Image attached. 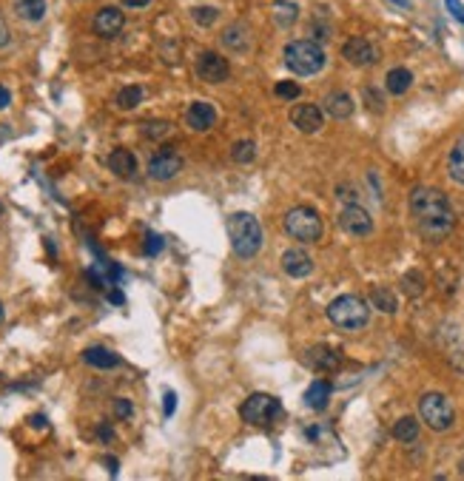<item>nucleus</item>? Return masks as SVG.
Instances as JSON below:
<instances>
[{
    "label": "nucleus",
    "instance_id": "f257e3e1",
    "mask_svg": "<svg viewBox=\"0 0 464 481\" xmlns=\"http://www.w3.org/2000/svg\"><path fill=\"white\" fill-rule=\"evenodd\" d=\"M410 214L416 219L419 233L427 243H441L450 236L455 216L450 208V199L444 197V191L430 188V185H419L410 191Z\"/></svg>",
    "mask_w": 464,
    "mask_h": 481
},
{
    "label": "nucleus",
    "instance_id": "f03ea898",
    "mask_svg": "<svg viewBox=\"0 0 464 481\" xmlns=\"http://www.w3.org/2000/svg\"><path fill=\"white\" fill-rule=\"evenodd\" d=\"M228 239L240 260H254L263 248V225L257 222V216L237 211L228 216Z\"/></svg>",
    "mask_w": 464,
    "mask_h": 481
},
{
    "label": "nucleus",
    "instance_id": "7ed1b4c3",
    "mask_svg": "<svg viewBox=\"0 0 464 481\" xmlns=\"http://www.w3.org/2000/svg\"><path fill=\"white\" fill-rule=\"evenodd\" d=\"M282 60L288 66V72L299 74V77H311V74H319L328 63L325 57V49L316 43V40H291L282 52Z\"/></svg>",
    "mask_w": 464,
    "mask_h": 481
},
{
    "label": "nucleus",
    "instance_id": "20e7f679",
    "mask_svg": "<svg viewBox=\"0 0 464 481\" xmlns=\"http://www.w3.org/2000/svg\"><path fill=\"white\" fill-rule=\"evenodd\" d=\"M328 319H331L339 331L356 333V331L368 328V322H370V305H368L362 297L342 294V297H336V299L328 305Z\"/></svg>",
    "mask_w": 464,
    "mask_h": 481
},
{
    "label": "nucleus",
    "instance_id": "39448f33",
    "mask_svg": "<svg viewBox=\"0 0 464 481\" xmlns=\"http://www.w3.org/2000/svg\"><path fill=\"white\" fill-rule=\"evenodd\" d=\"M285 231L291 239H297V243H319L322 233H325V225H322V216L308 208V205H297L285 214Z\"/></svg>",
    "mask_w": 464,
    "mask_h": 481
},
{
    "label": "nucleus",
    "instance_id": "423d86ee",
    "mask_svg": "<svg viewBox=\"0 0 464 481\" xmlns=\"http://www.w3.org/2000/svg\"><path fill=\"white\" fill-rule=\"evenodd\" d=\"M419 419L436 430V433H444L455 424V410H453V402L444 396V393H424L419 399Z\"/></svg>",
    "mask_w": 464,
    "mask_h": 481
},
{
    "label": "nucleus",
    "instance_id": "0eeeda50",
    "mask_svg": "<svg viewBox=\"0 0 464 481\" xmlns=\"http://www.w3.org/2000/svg\"><path fill=\"white\" fill-rule=\"evenodd\" d=\"M280 413H282L280 399H274V396H268V393H254V396H248V399L243 402V407H240L243 421H245V424H254V427H268V424H274V419H277Z\"/></svg>",
    "mask_w": 464,
    "mask_h": 481
},
{
    "label": "nucleus",
    "instance_id": "6e6552de",
    "mask_svg": "<svg viewBox=\"0 0 464 481\" xmlns=\"http://www.w3.org/2000/svg\"><path fill=\"white\" fill-rule=\"evenodd\" d=\"M194 72H197V77H199L202 83L216 86V83H225V80L231 77V63H228L219 52H202V55H197Z\"/></svg>",
    "mask_w": 464,
    "mask_h": 481
},
{
    "label": "nucleus",
    "instance_id": "1a4fd4ad",
    "mask_svg": "<svg viewBox=\"0 0 464 481\" xmlns=\"http://www.w3.org/2000/svg\"><path fill=\"white\" fill-rule=\"evenodd\" d=\"M179 171H182V157H179L177 151H171V148H160V151L148 160V168H145V174H148L154 182H168V179H174Z\"/></svg>",
    "mask_w": 464,
    "mask_h": 481
},
{
    "label": "nucleus",
    "instance_id": "9d476101",
    "mask_svg": "<svg viewBox=\"0 0 464 481\" xmlns=\"http://www.w3.org/2000/svg\"><path fill=\"white\" fill-rule=\"evenodd\" d=\"M339 228L350 236H368L373 233V216L359 202H350L339 211Z\"/></svg>",
    "mask_w": 464,
    "mask_h": 481
},
{
    "label": "nucleus",
    "instance_id": "9b49d317",
    "mask_svg": "<svg viewBox=\"0 0 464 481\" xmlns=\"http://www.w3.org/2000/svg\"><path fill=\"white\" fill-rule=\"evenodd\" d=\"M342 57L356 66V69H365V66H373L379 60V49L368 40V38H350L345 46H342Z\"/></svg>",
    "mask_w": 464,
    "mask_h": 481
},
{
    "label": "nucleus",
    "instance_id": "f8f14e48",
    "mask_svg": "<svg viewBox=\"0 0 464 481\" xmlns=\"http://www.w3.org/2000/svg\"><path fill=\"white\" fill-rule=\"evenodd\" d=\"M291 123L302 134H316L325 126V111L319 106H314V103H299L291 111Z\"/></svg>",
    "mask_w": 464,
    "mask_h": 481
},
{
    "label": "nucleus",
    "instance_id": "ddd939ff",
    "mask_svg": "<svg viewBox=\"0 0 464 481\" xmlns=\"http://www.w3.org/2000/svg\"><path fill=\"white\" fill-rule=\"evenodd\" d=\"M92 26H94V35L111 40V38H117V35L123 32L126 15H123L117 6H103V9L94 15V23H92Z\"/></svg>",
    "mask_w": 464,
    "mask_h": 481
},
{
    "label": "nucleus",
    "instance_id": "4468645a",
    "mask_svg": "<svg viewBox=\"0 0 464 481\" xmlns=\"http://www.w3.org/2000/svg\"><path fill=\"white\" fill-rule=\"evenodd\" d=\"M185 123H188L191 131L205 134V131H211L216 126V109L211 103H205V100H194L188 106V111H185Z\"/></svg>",
    "mask_w": 464,
    "mask_h": 481
},
{
    "label": "nucleus",
    "instance_id": "2eb2a0df",
    "mask_svg": "<svg viewBox=\"0 0 464 481\" xmlns=\"http://www.w3.org/2000/svg\"><path fill=\"white\" fill-rule=\"evenodd\" d=\"M302 362H305L311 370H336L339 362H342V353H339L336 348H331V345H314V348L305 350Z\"/></svg>",
    "mask_w": 464,
    "mask_h": 481
},
{
    "label": "nucleus",
    "instance_id": "dca6fc26",
    "mask_svg": "<svg viewBox=\"0 0 464 481\" xmlns=\"http://www.w3.org/2000/svg\"><path fill=\"white\" fill-rule=\"evenodd\" d=\"M282 271H285L288 277H294V280H305V277L314 274V260H311V254L302 251V248H288V251L282 254Z\"/></svg>",
    "mask_w": 464,
    "mask_h": 481
},
{
    "label": "nucleus",
    "instance_id": "f3484780",
    "mask_svg": "<svg viewBox=\"0 0 464 481\" xmlns=\"http://www.w3.org/2000/svg\"><path fill=\"white\" fill-rule=\"evenodd\" d=\"M353 109H356V103H353V97L348 92H331L322 100V111L328 117H333V120H348L353 114Z\"/></svg>",
    "mask_w": 464,
    "mask_h": 481
},
{
    "label": "nucleus",
    "instance_id": "a211bd4d",
    "mask_svg": "<svg viewBox=\"0 0 464 481\" xmlns=\"http://www.w3.org/2000/svg\"><path fill=\"white\" fill-rule=\"evenodd\" d=\"M222 43H225L231 52H248V49H251V29H248V23L237 21V23L225 26Z\"/></svg>",
    "mask_w": 464,
    "mask_h": 481
},
{
    "label": "nucleus",
    "instance_id": "6ab92c4d",
    "mask_svg": "<svg viewBox=\"0 0 464 481\" xmlns=\"http://www.w3.org/2000/svg\"><path fill=\"white\" fill-rule=\"evenodd\" d=\"M109 168H111L117 177L131 179V177L137 174V157H134L128 148H114V151L109 154Z\"/></svg>",
    "mask_w": 464,
    "mask_h": 481
},
{
    "label": "nucleus",
    "instance_id": "aec40b11",
    "mask_svg": "<svg viewBox=\"0 0 464 481\" xmlns=\"http://www.w3.org/2000/svg\"><path fill=\"white\" fill-rule=\"evenodd\" d=\"M83 362L92 365V367H97V370H111V367L120 365V356H117L114 350H109V348L94 345V348H86V350H83Z\"/></svg>",
    "mask_w": 464,
    "mask_h": 481
},
{
    "label": "nucleus",
    "instance_id": "412c9836",
    "mask_svg": "<svg viewBox=\"0 0 464 481\" xmlns=\"http://www.w3.org/2000/svg\"><path fill=\"white\" fill-rule=\"evenodd\" d=\"M15 15L23 23H40L46 18V0H15Z\"/></svg>",
    "mask_w": 464,
    "mask_h": 481
},
{
    "label": "nucleus",
    "instance_id": "4be33fe9",
    "mask_svg": "<svg viewBox=\"0 0 464 481\" xmlns=\"http://www.w3.org/2000/svg\"><path fill=\"white\" fill-rule=\"evenodd\" d=\"M410 86H413V74H410V69H390L387 72V77H385V89H387V94H393V97H402L404 92H410Z\"/></svg>",
    "mask_w": 464,
    "mask_h": 481
},
{
    "label": "nucleus",
    "instance_id": "5701e85b",
    "mask_svg": "<svg viewBox=\"0 0 464 481\" xmlns=\"http://www.w3.org/2000/svg\"><path fill=\"white\" fill-rule=\"evenodd\" d=\"M447 174L453 182L464 185V137H458L447 154Z\"/></svg>",
    "mask_w": 464,
    "mask_h": 481
},
{
    "label": "nucleus",
    "instance_id": "b1692460",
    "mask_svg": "<svg viewBox=\"0 0 464 481\" xmlns=\"http://www.w3.org/2000/svg\"><path fill=\"white\" fill-rule=\"evenodd\" d=\"M328 399H331V382H325V379L311 382V387L305 390V404H308L311 410H325V407H328Z\"/></svg>",
    "mask_w": 464,
    "mask_h": 481
},
{
    "label": "nucleus",
    "instance_id": "393cba45",
    "mask_svg": "<svg viewBox=\"0 0 464 481\" xmlns=\"http://www.w3.org/2000/svg\"><path fill=\"white\" fill-rule=\"evenodd\" d=\"M393 438L402 441V444H410L419 438V419L413 416H402L396 424H393Z\"/></svg>",
    "mask_w": 464,
    "mask_h": 481
},
{
    "label": "nucleus",
    "instance_id": "a878e982",
    "mask_svg": "<svg viewBox=\"0 0 464 481\" xmlns=\"http://www.w3.org/2000/svg\"><path fill=\"white\" fill-rule=\"evenodd\" d=\"M297 18H299V6H297V4H291V0H277V4H274V21H277V26L288 29V26L297 23Z\"/></svg>",
    "mask_w": 464,
    "mask_h": 481
},
{
    "label": "nucleus",
    "instance_id": "bb28decb",
    "mask_svg": "<svg viewBox=\"0 0 464 481\" xmlns=\"http://www.w3.org/2000/svg\"><path fill=\"white\" fill-rule=\"evenodd\" d=\"M143 97H145V92H143L140 86H126V89H120V94L114 97V106H117L120 111H134V109L143 103Z\"/></svg>",
    "mask_w": 464,
    "mask_h": 481
},
{
    "label": "nucleus",
    "instance_id": "cd10ccee",
    "mask_svg": "<svg viewBox=\"0 0 464 481\" xmlns=\"http://www.w3.org/2000/svg\"><path fill=\"white\" fill-rule=\"evenodd\" d=\"M370 308H376V311H382V314H396V308H399V302H396V294L393 291H387V288H373L370 291V302H368Z\"/></svg>",
    "mask_w": 464,
    "mask_h": 481
},
{
    "label": "nucleus",
    "instance_id": "c85d7f7f",
    "mask_svg": "<svg viewBox=\"0 0 464 481\" xmlns=\"http://www.w3.org/2000/svg\"><path fill=\"white\" fill-rule=\"evenodd\" d=\"M254 157H257L254 140H237L234 145H231V160H234L237 165H248V162H254Z\"/></svg>",
    "mask_w": 464,
    "mask_h": 481
},
{
    "label": "nucleus",
    "instance_id": "c756f323",
    "mask_svg": "<svg viewBox=\"0 0 464 481\" xmlns=\"http://www.w3.org/2000/svg\"><path fill=\"white\" fill-rule=\"evenodd\" d=\"M402 291L407 294V297H421L424 294V274L421 271H407L404 277H402Z\"/></svg>",
    "mask_w": 464,
    "mask_h": 481
},
{
    "label": "nucleus",
    "instance_id": "7c9ffc66",
    "mask_svg": "<svg viewBox=\"0 0 464 481\" xmlns=\"http://www.w3.org/2000/svg\"><path fill=\"white\" fill-rule=\"evenodd\" d=\"M191 18H194V23H199V26H211V23H216L219 9H216V6H194V9H191Z\"/></svg>",
    "mask_w": 464,
    "mask_h": 481
},
{
    "label": "nucleus",
    "instance_id": "2f4dec72",
    "mask_svg": "<svg viewBox=\"0 0 464 481\" xmlns=\"http://www.w3.org/2000/svg\"><path fill=\"white\" fill-rule=\"evenodd\" d=\"M143 137L145 140H160V137H165L168 131H171V123H165V120H154V123H143Z\"/></svg>",
    "mask_w": 464,
    "mask_h": 481
},
{
    "label": "nucleus",
    "instance_id": "473e14b6",
    "mask_svg": "<svg viewBox=\"0 0 464 481\" xmlns=\"http://www.w3.org/2000/svg\"><path fill=\"white\" fill-rule=\"evenodd\" d=\"M274 94H277L280 100H297V97L302 94V89H299V83H294V80H280V83L274 86Z\"/></svg>",
    "mask_w": 464,
    "mask_h": 481
},
{
    "label": "nucleus",
    "instance_id": "72a5a7b5",
    "mask_svg": "<svg viewBox=\"0 0 464 481\" xmlns=\"http://www.w3.org/2000/svg\"><path fill=\"white\" fill-rule=\"evenodd\" d=\"M111 407H114V416H117V419H128V416L134 413V404H131L128 399H123V396H117Z\"/></svg>",
    "mask_w": 464,
    "mask_h": 481
},
{
    "label": "nucleus",
    "instance_id": "f704fd0d",
    "mask_svg": "<svg viewBox=\"0 0 464 481\" xmlns=\"http://www.w3.org/2000/svg\"><path fill=\"white\" fill-rule=\"evenodd\" d=\"M444 6H447V12L464 26V4H461V0H444Z\"/></svg>",
    "mask_w": 464,
    "mask_h": 481
},
{
    "label": "nucleus",
    "instance_id": "c9c22d12",
    "mask_svg": "<svg viewBox=\"0 0 464 481\" xmlns=\"http://www.w3.org/2000/svg\"><path fill=\"white\" fill-rule=\"evenodd\" d=\"M336 197L345 199L348 205H350V202H359V191H356L353 185H339V188H336Z\"/></svg>",
    "mask_w": 464,
    "mask_h": 481
},
{
    "label": "nucleus",
    "instance_id": "e433bc0d",
    "mask_svg": "<svg viewBox=\"0 0 464 481\" xmlns=\"http://www.w3.org/2000/svg\"><path fill=\"white\" fill-rule=\"evenodd\" d=\"M12 43V29H9V23H6V18L0 15V52H4L6 46Z\"/></svg>",
    "mask_w": 464,
    "mask_h": 481
},
{
    "label": "nucleus",
    "instance_id": "4c0bfd02",
    "mask_svg": "<svg viewBox=\"0 0 464 481\" xmlns=\"http://www.w3.org/2000/svg\"><path fill=\"white\" fill-rule=\"evenodd\" d=\"M365 100H368V106H370L373 111H382V109H385V100H382V94H376L373 89H365Z\"/></svg>",
    "mask_w": 464,
    "mask_h": 481
},
{
    "label": "nucleus",
    "instance_id": "58836bf2",
    "mask_svg": "<svg viewBox=\"0 0 464 481\" xmlns=\"http://www.w3.org/2000/svg\"><path fill=\"white\" fill-rule=\"evenodd\" d=\"M160 248H162V239L157 233H148L145 236V254H160Z\"/></svg>",
    "mask_w": 464,
    "mask_h": 481
},
{
    "label": "nucleus",
    "instance_id": "ea45409f",
    "mask_svg": "<svg viewBox=\"0 0 464 481\" xmlns=\"http://www.w3.org/2000/svg\"><path fill=\"white\" fill-rule=\"evenodd\" d=\"M174 410H177V393H171V390H168V393H165V402H162V413H165V416H171Z\"/></svg>",
    "mask_w": 464,
    "mask_h": 481
},
{
    "label": "nucleus",
    "instance_id": "a19ab883",
    "mask_svg": "<svg viewBox=\"0 0 464 481\" xmlns=\"http://www.w3.org/2000/svg\"><path fill=\"white\" fill-rule=\"evenodd\" d=\"M9 103H12V92L6 86H0V111L9 109Z\"/></svg>",
    "mask_w": 464,
    "mask_h": 481
},
{
    "label": "nucleus",
    "instance_id": "79ce46f5",
    "mask_svg": "<svg viewBox=\"0 0 464 481\" xmlns=\"http://www.w3.org/2000/svg\"><path fill=\"white\" fill-rule=\"evenodd\" d=\"M120 4H123L126 9H145L151 0H120Z\"/></svg>",
    "mask_w": 464,
    "mask_h": 481
},
{
    "label": "nucleus",
    "instance_id": "37998d69",
    "mask_svg": "<svg viewBox=\"0 0 464 481\" xmlns=\"http://www.w3.org/2000/svg\"><path fill=\"white\" fill-rule=\"evenodd\" d=\"M97 436H100L103 441H111V438H114V433H111V427H109V424H103V427L97 430Z\"/></svg>",
    "mask_w": 464,
    "mask_h": 481
},
{
    "label": "nucleus",
    "instance_id": "c03bdc74",
    "mask_svg": "<svg viewBox=\"0 0 464 481\" xmlns=\"http://www.w3.org/2000/svg\"><path fill=\"white\" fill-rule=\"evenodd\" d=\"M109 299H111L114 305H123V294H120V291H111V294H109Z\"/></svg>",
    "mask_w": 464,
    "mask_h": 481
},
{
    "label": "nucleus",
    "instance_id": "a18cd8bd",
    "mask_svg": "<svg viewBox=\"0 0 464 481\" xmlns=\"http://www.w3.org/2000/svg\"><path fill=\"white\" fill-rule=\"evenodd\" d=\"M106 464H109V470H111V475H117V458H111V455H109V458H106Z\"/></svg>",
    "mask_w": 464,
    "mask_h": 481
},
{
    "label": "nucleus",
    "instance_id": "49530a36",
    "mask_svg": "<svg viewBox=\"0 0 464 481\" xmlns=\"http://www.w3.org/2000/svg\"><path fill=\"white\" fill-rule=\"evenodd\" d=\"M32 424H35V427H46V419H43V416H32Z\"/></svg>",
    "mask_w": 464,
    "mask_h": 481
},
{
    "label": "nucleus",
    "instance_id": "de8ad7c7",
    "mask_svg": "<svg viewBox=\"0 0 464 481\" xmlns=\"http://www.w3.org/2000/svg\"><path fill=\"white\" fill-rule=\"evenodd\" d=\"M393 4H396V6H402V9H407V6H410L407 0H393Z\"/></svg>",
    "mask_w": 464,
    "mask_h": 481
},
{
    "label": "nucleus",
    "instance_id": "09e8293b",
    "mask_svg": "<svg viewBox=\"0 0 464 481\" xmlns=\"http://www.w3.org/2000/svg\"><path fill=\"white\" fill-rule=\"evenodd\" d=\"M4 319H6V311H4V302H0V325H4Z\"/></svg>",
    "mask_w": 464,
    "mask_h": 481
},
{
    "label": "nucleus",
    "instance_id": "8fccbe9b",
    "mask_svg": "<svg viewBox=\"0 0 464 481\" xmlns=\"http://www.w3.org/2000/svg\"><path fill=\"white\" fill-rule=\"evenodd\" d=\"M0 216H4V202H0Z\"/></svg>",
    "mask_w": 464,
    "mask_h": 481
},
{
    "label": "nucleus",
    "instance_id": "3c124183",
    "mask_svg": "<svg viewBox=\"0 0 464 481\" xmlns=\"http://www.w3.org/2000/svg\"><path fill=\"white\" fill-rule=\"evenodd\" d=\"M461 472H464V461H461Z\"/></svg>",
    "mask_w": 464,
    "mask_h": 481
}]
</instances>
